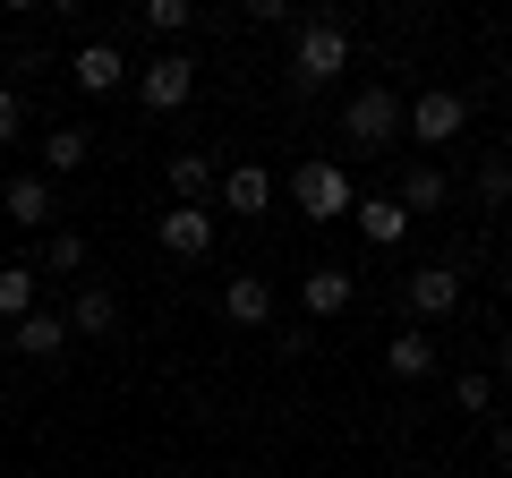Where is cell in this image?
I'll return each mask as SVG.
<instances>
[{
	"label": "cell",
	"instance_id": "6da1fadb",
	"mask_svg": "<svg viewBox=\"0 0 512 478\" xmlns=\"http://www.w3.org/2000/svg\"><path fill=\"white\" fill-rule=\"evenodd\" d=\"M342 69H350V18H342V9L299 18V35H291V86L316 94V86H333Z\"/></svg>",
	"mask_w": 512,
	"mask_h": 478
},
{
	"label": "cell",
	"instance_id": "7a4b0ae2",
	"mask_svg": "<svg viewBox=\"0 0 512 478\" xmlns=\"http://www.w3.org/2000/svg\"><path fill=\"white\" fill-rule=\"evenodd\" d=\"M342 137H359V154H384L393 137H402V94L393 86H359L342 103Z\"/></svg>",
	"mask_w": 512,
	"mask_h": 478
},
{
	"label": "cell",
	"instance_id": "3957f363",
	"mask_svg": "<svg viewBox=\"0 0 512 478\" xmlns=\"http://www.w3.org/2000/svg\"><path fill=\"white\" fill-rule=\"evenodd\" d=\"M291 205H299L308 222H342L350 205H359V188H350L342 163H299V171H291Z\"/></svg>",
	"mask_w": 512,
	"mask_h": 478
},
{
	"label": "cell",
	"instance_id": "277c9868",
	"mask_svg": "<svg viewBox=\"0 0 512 478\" xmlns=\"http://www.w3.org/2000/svg\"><path fill=\"white\" fill-rule=\"evenodd\" d=\"M137 103L163 120V111H188L197 103V60L188 52H154V69H137Z\"/></svg>",
	"mask_w": 512,
	"mask_h": 478
},
{
	"label": "cell",
	"instance_id": "5b68a950",
	"mask_svg": "<svg viewBox=\"0 0 512 478\" xmlns=\"http://www.w3.org/2000/svg\"><path fill=\"white\" fill-rule=\"evenodd\" d=\"M154 248H163V257H180V265L214 257V214H205V205H163V222H154Z\"/></svg>",
	"mask_w": 512,
	"mask_h": 478
},
{
	"label": "cell",
	"instance_id": "8992f818",
	"mask_svg": "<svg viewBox=\"0 0 512 478\" xmlns=\"http://www.w3.org/2000/svg\"><path fill=\"white\" fill-rule=\"evenodd\" d=\"M402 129H410V137H427V146H453V137L470 129V103H461L453 86H427L419 103L402 111Z\"/></svg>",
	"mask_w": 512,
	"mask_h": 478
},
{
	"label": "cell",
	"instance_id": "52a82bcc",
	"mask_svg": "<svg viewBox=\"0 0 512 478\" xmlns=\"http://www.w3.org/2000/svg\"><path fill=\"white\" fill-rule=\"evenodd\" d=\"M402 299H410L419 325H444V316L461 308V265H419V274L402 282Z\"/></svg>",
	"mask_w": 512,
	"mask_h": 478
},
{
	"label": "cell",
	"instance_id": "ba28073f",
	"mask_svg": "<svg viewBox=\"0 0 512 478\" xmlns=\"http://www.w3.org/2000/svg\"><path fill=\"white\" fill-rule=\"evenodd\" d=\"M120 333V299L103 291V282H77V299H69V342H111Z\"/></svg>",
	"mask_w": 512,
	"mask_h": 478
},
{
	"label": "cell",
	"instance_id": "9c48e42d",
	"mask_svg": "<svg viewBox=\"0 0 512 478\" xmlns=\"http://www.w3.org/2000/svg\"><path fill=\"white\" fill-rule=\"evenodd\" d=\"M69 77H77L86 94H120V86H128V52H120V43H77V52H69Z\"/></svg>",
	"mask_w": 512,
	"mask_h": 478
},
{
	"label": "cell",
	"instance_id": "30bf717a",
	"mask_svg": "<svg viewBox=\"0 0 512 478\" xmlns=\"http://www.w3.org/2000/svg\"><path fill=\"white\" fill-rule=\"evenodd\" d=\"M222 325H274V282H265V274H231V282H222Z\"/></svg>",
	"mask_w": 512,
	"mask_h": 478
},
{
	"label": "cell",
	"instance_id": "8fae6325",
	"mask_svg": "<svg viewBox=\"0 0 512 478\" xmlns=\"http://www.w3.org/2000/svg\"><path fill=\"white\" fill-rule=\"evenodd\" d=\"M0 214L18 222V231H52V180L43 171H18V180L0 188Z\"/></svg>",
	"mask_w": 512,
	"mask_h": 478
},
{
	"label": "cell",
	"instance_id": "7c38bea8",
	"mask_svg": "<svg viewBox=\"0 0 512 478\" xmlns=\"http://www.w3.org/2000/svg\"><path fill=\"white\" fill-rule=\"evenodd\" d=\"M265 205H274V171H265V163H231V171H222V214L256 222Z\"/></svg>",
	"mask_w": 512,
	"mask_h": 478
},
{
	"label": "cell",
	"instance_id": "4fadbf2b",
	"mask_svg": "<svg viewBox=\"0 0 512 478\" xmlns=\"http://www.w3.org/2000/svg\"><path fill=\"white\" fill-rule=\"evenodd\" d=\"M427 368H436V333H427V325H402L393 342H384V376H402V385H419Z\"/></svg>",
	"mask_w": 512,
	"mask_h": 478
},
{
	"label": "cell",
	"instance_id": "5bb4252c",
	"mask_svg": "<svg viewBox=\"0 0 512 478\" xmlns=\"http://www.w3.org/2000/svg\"><path fill=\"white\" fill-rule=\"evenodd\" d=\"M444 197H453V180H444V171H436V163H427V154H419V163H410V171H402V188H393V205H402V214H410V222H419V214H436V205H444Z\"/></svg>",
	"mask_w": 512,
	"mask_h": 478
},
{
	"label": "cell",
	"instance_id": "9a60e30c",
	"mask_svg": "<svg viewBox=\"0 0 512 478\" xmlns=\"http://www.w3.org/2000/svg\"><path fill=\"white\" fill-rule=\"evenodd\" d=\"M350 214H359V239H367V248H402V239H410V214H402L393 197H359Z\"/></svg>",
	"mask_w": 512,
	"mask_h": 478
},
{
	"label": "cell",
	"instance_id": "2e32d148",
	"mask_svg": "<svg viewBox=\"0 0 512 478\" xmlns=\"http://www.w3.org/2000/svg\"><path fill=\"white\" fill-rule=\"evenodd\" d=\"M299 308H308V316H342V308H350V265H308Z\"/></svg>",
	"mask_w": 512,
	"mask_h": 478
},
{
	"label": "cell",
	"instance_id": "e0dca14e",
	"mask_svg": "<svg viewBox=\"0 0 512 478\" xmlns=\"http://www.w3.org/2000/svg\"><path fill=\"white\" fill-rule=\"evenodd\" d=\"M60 350H69V316H52V308L18 316V359H60Z\"/></svg>",
	"mask_w": 512,
	"mask_h": 478
},
{
	"label": "cell",
	"instance_id": "ac0fdd59",
	"mask_svg": "<svg viewBox=\"0 0 512 478\" xmlns=\"http://www.w3.org/2000/svg\"><path fill=\"white\" fill-rule=\"evenodd\" d=\"M171 197H180V205H205V197H214V154H197V146L171 154Z\"/></svg>",
	"mask_w": 512,
	"mask_h": 478
},
{
	"label": "cell",
	"instance_id": "d6986e66",
	"mask_svg": "<svg viewBox=\"0 0 512 478\" xmlns=\"http://www.w3.org/2000/svg\"><path fill=\"white\" fill-rule=\"evenodd\" d=\"M35 291H43L35 265H0V316H9V325H18V316H35Z\"/></svg>",
	"mask_w": 512,
	"mask_h": 478
},
{
	"label": "cell",
	"instance_id": "ffe728a7",
	"mask_svg": "<svg viewBox=\"0 0 512 478\" xmlns=\"http://www.w3.org/2000/svg\"><path fill=\"white\" fill-rule=\"evenodd\" d=\"M43 274H77L86 282V231H43Z\"/></svg>",
	"mask_w": 512,
	"mask_h": 478
},
{
	"label": "cell",
	"instance_id": "44dd1931",
	"mask_svg": "<svg viewBox=\"0 0 512 478\" xmlns=\"http://www.w3.org/2000/svg\"><path fill=\"white\" fill-rule=\"evenodd\" d=\"M86 154H94L86 129H52L43 137V171H86Z\"/></svg>",
	"mask_w": 512,
	"mask_h": 478
},
{
	"label": "cell",
	"instance_id": "7402d4cb",
	"mask_svg": "<svg viewBox=\"0 0 512 478\" xmlns=\"http://www.w3.org/2000/svg\"><path fill=\"white\" fill-rule=\"evenodd\" d=\"M470 188H478V205H512V154H487Z\"/></svg>",
	"mask_w": 512,
	"mask_h": 478
},
{
	"label": "cell",
	"instance_id": "603a6c76",
	"mask_svg": "<svg viewBox=\"0 0 512 478\" xmlns=\"http://www.w3.org/2000/svg\"><path fill=\"white\" fill-rule=\"evenodd\" d=\"M188 26H197L188 0H146V35H188Z\"/></svg>",
	"mask_w": 512,
	"mask_h": 478
},
{
	"label": "cell",
	"instance_id": "cb8c5ba5",
	"mask_svg": "<svg viewBox=\"0 0 512 478\" xmlns=\"http://www.w3.org/2000/svg\"><path fill=\"white\" fill-rule=\"evenodd\" d=\"M453 402H461V410H478V419H487V410H495V376H487V368L453 376Z\"/></svg>",
	"mask_w": 512,
	"mask_h": 478
},
{
	"label": "cell",
	"instance_id": "d4e9b609",
	"mask_svg": "<svg viewBox=\"0 0 512 478\" xmlns=\"http://www.w3.org/2000/svg\"><path fill=\"white\" fill-rule=\"evenodd\" d=\"M18 129H26V86L0 77V146H18Z\"/></svg>",
	"mask_w": 512,
	"mask_h": 478
},
{
	"label": "cell",
	"instance_id": "484cf974",
	"mask_svg": "<svg viewBox=\"0 0 512 478\" xmlns=\"http://www.w3.org/2000/svg\"><path fill=\"white\" fill-rule=\"evenodd\" d=\"M487 444H495V470H512V419H495V436H487Z\"/></svg>",
	"mask_w": 512,
	"mask_h": 478
},
{
	"label": "cell",
	"instance_id": "4316f807",
	"mask_svg": "<svg viewBox=\"0 0 512 478\" xmlns=\"http://www.w3.org/2000/svg\"><path fill=\"white\" fill-rule=\"evenodd\" d=\"M495 368H504V376H512V333H504V342H495Z\"/></svg>",
	"mask_w": 512,
	"mask_h": 478
}]
</instances>
